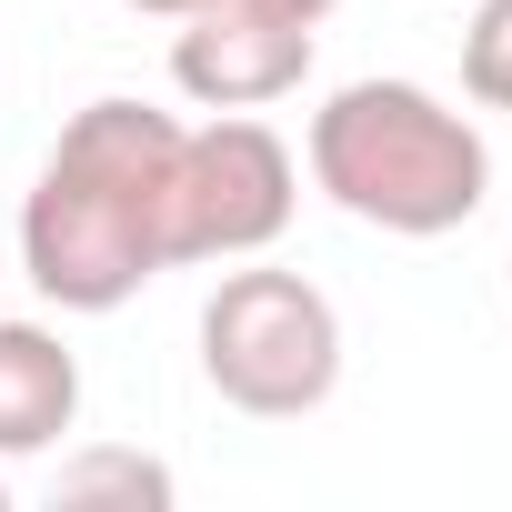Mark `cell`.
<instances>
[{
    "mask_svg": "<svg viewBox=\"0 0 512 512\" xmlns=\"http://www.w3.org/2000/svg\"><path fill=\"white\" fill-rule=\"evenodd\" d=\"M81 422V352L51 322H0V462H31Z\"/></svg>",
    "mask_w": 512,
    "mask_h": 512,
    "instance_id": "cell-6",
    "label": "cell"
},
{
    "mask_svg": "<svg viewBox=\"0 0 512 512\" xmlns=\"http://www.w3.org/2000/svg\"><path fill=\"white\" fill-rule=\"evenodd\" d=\"M201 382L251 422H302L342 392V312L282 262H241L201 302Z\"/></svg>",
    "mask_w": 512,
    "mask_h": 512,
    "instance_id": "cell-3",
    "label": "cell"
},
{
    "mask_svg": "<svg viewBox=\"0 0 512 512\" xmlns=\"http://www.w3.org/2000/svg\"><path fill=\"white\" fill-rule=\"evenodd\" d=\"M61 502H71V512H91V502L161 512V502H171V462H151V452H121V442H91V452H71V462H61Z\"/></svg>",
    "mask_w": 512,
    "mask_h": 512,
    "instance_id": "cell-7",
    "label": "cell"
},
{
    "mask_svg": "<svg viewBox=\"0 0 512 512\" xmlns=\"http://www.w3.org/2000/svg\"><path fill=\"white\" fill-rule=\"evenodd\" d=\"M0 512H11V472H0Z\"/></svg>",
    "mask_w": 512,
    "mask_h": 512,
    "instance_id": "cell-11",
    "label": "cell"
},
{
    "mask_svg": "<svg viewBox=\"0 0 512 512\" xmlns=\"http://www.w3.org/2000/svg\"><path fill=\"white\" fill-rule=\"evenodd\" d=\"M502 272H512V262H502Z\"/></svg>",
    "mask_w": 512,
    "mask_h": 512,
    "instance_id": "cell-13",
    "label": "cell"
},
{
    "mask_svg": "<svg viewBox=\"0 0 512 512\" xmlns=\"http://www.w3.org/2000/svg\"><path fill=\"white\" fill-rule=\"evenodd\" d=\"M312 41L322 31L272 21V11H251V0H201V11H181V31H171V81L201 111H262V101L312 81Z\"/></svg>",
    "mask_w": 512,
    "mask_h": 512,
    "instance_id": "cell-5",
    "label": "cell"
},
{
    "mask_svg": "<svg viewBox=\"0 0 512 512\" xmlns=\"http://www.w3.org/2000/svg\"><path fill=\"white\" fill-rule=\"evenodd\" d=\"M251 11H272V21H302V31H322V21H332V0H251Z\"/></svg>",
    "mask_w": 512,
    "mask_h": 512,
    "instance_id": "cell-9",
    "label": "cell"
},
{
    "mask_svg": "<svg viewBox=\"0 0 512 512\" xmlns=\"http://www.w3.org/2000/svg\"><path fill=\"white\" fill-rule=\"evenodd\" d=\"M121 11H151V21H181V11H201V0H121Z\"/></svg>",
    "mask_w": 512,
    "mask_h": 512,
    "instance_id": "cell-10",
    "label": "cell"
},
{
    "mask_svg": "<svg viewBox=\"0 0 512 512\" xmlns=\"http://www.w3.org/2000/svg\"><path fill=\"white\" fill-rule=\"evenodd\" d=\"M0 282H11V262H0Z\"/></svg>",
    "mask_w": 512,
    "mask_h": 512,
    "instance_id": "cell-12",
    "label": "cell"
},
{
    "mask_svg": "<svg viewBox=\"0 0 512 512\" xmlns=\"http://www.w3.org/2000/svg\"><path fill=\"white\" fill-rule=\"evenodd\" d=\"M312 181L332 211L392 231V241H442L492 201V141L472 111H452L422 81H342L312 111Z\"/></svg>",
    "mask_w": 512,
    "mask_h": 512,
    "instance_id": "cell-2",
    "label": "cell"
},
{
    "mask_svg": "<svg viewBox=\"0 0 512 512\" xmlns=\"http://www.w3.org/2000/svg\"><path fill=\"white\" fill-rule=\"evenodd\" d=\"M462 91L482 111H512V0H472V31H462Z\"/></svg>",
    "mask_w": 512,
    "mask_h": 512,
    "instance_id": "cell-8",
    "label": "cell"
},
{
    "mask_svg": "<svg viewBox=\"0 0 512 512\" xmlns=\"http://www.w3.org/2000/svg\"><path fill=\"white\" fill-rule=\"evenodd\" d=\"M302 201V161L272 121L251 111H211L201 131H181V181H171V262H251L292 231Z\"/></svg>",
    "mask_w": 512,
    "mask_h": 512,
    "instance_id": "cell-4",
    "label": "cell"
},
{
    "mask_svg": "<svg viewBox=\"0 0 512 512\" xmlns=\"http://www.w3.org/2000/svg\"><path fill=\"white\" fill-rule=\"evenodd\" d=\"M171 181L181 121L151 101H91L61 121L21 191V282L51 312H121L171 272Z\"/></svg>",
    "mask_w": 512,
    "mask_h": 512,
    "instance_id": "cell-1",
    "label": "cell"
}]
</instances>
